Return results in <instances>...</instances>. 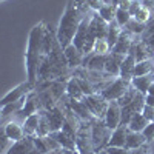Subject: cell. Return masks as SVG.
Returning a JSON list of instances; mask_svg holds the SVG:
<instances>
[{
  "instance_id": "6da1fadb",
  "label": "cell",
  "mask_w": 154,
  "mask_h": 154,
  "mask_svg": "<svg viewBox=\"0 0 154 154\" xmlns=\"http://www.w3.org/2000/svg\"><path fill=\"white\" fill-rule=\"evenodd\" d=\"M72 77V69L68 65L63 46L56 40L53 51L43 59L40 69H38L37 82H56V80H68Z\"/></svg>"
},
{
  "instance_id": "7a4b0ae2",
  "label": "cell",
  "mask_w": 154,
  "mask_h": 154,
  "mask_svg": "<svg viewBox=\"0 0 154 154\" xmlns=\"http://www.w3.org/2000/svg\"><path fill=\"white\" fill-rule=\"evenodd\" d=\"M46 23L40 22L34 25L31 28L29 37H28V49L25 53V63H26V74L28 80L31 83H37L38 79V69L43 62V51H42V43H43V34H45Z\"/></svg>"
},
{
  "instance_id": "3957f363",
  "label": "cell",
  "mask_w": 154,
  "mask_h": 154,
  "mask_svg": "<svg viewBox=\"0 0 154 154\" xmlns=\"http://www.w3.org/2000/svg\"><path fill=\"white\" fill-rule=\"evenodd\" d=\"M83 19L85 17L74 6V2L72 0H68L65 12H63V16L59 22V28H57V40L63 48H66L68 45L72 43Z\"/></svg>"
},
{
  "instance_id": "277c9868",
  "label": "cell",
  "mask_w": 154,
  "mask_h": 154,
  "mask_svg": "<svg viewBox=\"0 0 154 154\" xmlns=\"http://www.w3.org/2000/svg\"><path fill=\"white\" fill-rule=\"evenodd\" d=\"M91 17H93V16H88V17H85V19L82 20L80 28H79V31H77L74 40H72V43L75 45V48L79 49L83 56L93 53L94 43H96V40H97V38L91 34V31H89V20H91Z\"/></svg>"
},
{
  "instance_id": "5b68a950",
  "label": "cell",
  "mask_w": 154,
  "mask_h": 154,
  "mask_svg": "<svg viewBox=\"0 0 154 154\" xmlns=\"http://www.w3.org/2000/svg\"><path fill=\"white\" fill-rule=\"evenodd\" d=\"M91 133H93V143H94L96 154L106 149L111 140L112 130L106 126L103 119H94L91 122Z\"/></svg>"
},
{
  "instance_id": "8992f818",
  "label": "cell",
  "mask_w": 154,
  "mask_h": 154,
  "mask_svg": "<svg viewBox=\"0 0 154 154\" xmlns=\"http://www.w3.org/2000/svg\"><path fill=\"white\" fill-rule=\"evenodd\" d=\"M91 122L93 120H82L77 130L75 143L79 154H96L93 143V133H91Z\"/></svg>"
},
{
  "instance_id": "52a82bcc",
  "label": "cell",
  "mask_w": 154,
  "mask_h": 154,
  "mask_svg": "<svg viewBox=\"0 0 154 154\" xmlns=\"http://www.w3.org/2000/svg\"><path fill=\"white\" fill-rule=\"evenodd\" d=\"M131 86V80H126V79H122V77H117L114 79L105 89H102L100 94L103 96L106 100H119L128 89Z\"/></svg>"
},
{
  "instance_id": "ba28073f",
  "label": "cell",
  "mask_w": 154,
  "mask_h": 154,
  "mask_svg": "<svg viewBox=\"0 0 154 154\" xmlns=\"http://www.w3.org/2000/svg\"><path fill=\"white\" fill-rule=\"evenodd\" d=\"M83 100H85L88 109L91 111V114L94 116V119H105L106 109L109 106V100H106L100 93L86 96Z\"/></svg>"
},
{
  "instance_id": "9c48e42d",
  "label": "cell",
  "mask_w": 154,
  "mask_h": 154,
  "mask_svg": "<svg viewBox=\"0 0 154 154\" xmlns=\"http://www.w3.org/2000/svg\"><path fill=\"white\" fill-rule=\"evenodd\" d=\"M34 89H35V85H34V83H31L29 80L23 82V83L17 85L14 89H11V91H9L6 96H3L2 102H0V105L3 106V105L12 103V102H19V100L25 99L31 91H34Z\"/></svg>"
},
{
  "instance_id": "30bf717a",
  "label": "cell",
  "mask_w": 154,
  "mask_h": 154,
  "mask_svg": "<svg viewBox=\"0 0 154 154\" xmlns=\"http://www.w3.org/2000/svg\"><path fill=\"white\" fill-rule=\"evenodd\" d=\"M139 38H140L139 35H134V34H131L130 31H126V29L123 28V31H122V34H120V37H119V40L116 42V45L111 48V53L120 54V56H126V54L131 51L134 42L139 40Z\"/></svg>"
},
{
  "instance_id": "8fae6325",
  "label": "cell",
  "mask_w": 154,
  "mask_h": 154,
  "mask_svg": "<svg viewBox=\"0 0 154 154\" xmlns=\"http://www.w3.org/2000/svg\"><path fill=\"white\" fill-rule=\"evenodd\" d=\"M42 109L43 108H42V103H40V99H38V94L34 89V91H31L26 97H25V105H23L22 111L17 116H20V117L25 120L26 117H29V116H32L35 112H40Z\"/></svg>"
},
{
  "instance_id": "7c38bea8",
  "label": "cell",
  "mask_w": 154,
  "mask_h": 154,
  "mask_svg": "<svg viewBox=\"0 0 154 154\" xmlns=\"http://www.w3.org/2000/svg\"><path fill=\"white\" fill-rule=\"evenodd\" d=\"M103 120H105L106 126L111 128L112 131L122 125V106L119 105L117 100H111L109 102V106L106 109V114H105Z\"/></svg>"
},
{
  "instance_id": "4fadbf2b",
  "label": "cell",
  "mask_w": 154,
  "mask_h": 154,
  "mask_svg": "<svg viewBox=\"0 0 154 154\" xmlns=\"http://www.w3.org/2000/svg\"><path fill=\"white\" fill-rule=\"evenodd\" d=\"M46 112V117L49 120V125H51V131H60L63 128V123H65L66 120V114H65V109H63V106L57 105L54 108L51 109H45Z\"/></svg>"
},
{
  "instance_id": "5bb4252c",
  "label": "cell",
  "mask_w": 154,
  "mask_h": 154,
  "mask_svg": "<svg viewBox=\"0 0 154 154\" xmlns=\"http://www.w3.org/2000/svg\"><path fill=\"white\" fill-rule=\"evenodd\" d=\"M109 29V23L105 22L99 16V12H94L91 20H89V31L96 38H106Z\"/></svg>"
},
{
  "instance_id": "9a60e30c",
  "label": "cell",
  "mask_w": 154,
  "mask_h": 154,
  "mask_svg": "<svg viewBox=\"0 0 154 154\" xmlns=\"http://www.w3.org/2000/svg\"><path fill=\"white\" fill-rule=\"evenodd\" d=\"M108 56H102V54H96V53H89L83 57V63L82 66L88 68V69H93V71H105V65H106V60Z\"/></svg>"
},
{
  "instance_id": "2e32d148",
  "label": "cell",
  "mask_w": 154,
  "mask_h": 154,
  "mask_svg": "<svg viewBox=\"0 0 154 154\" xmlns=\"http://www.w3.org/2000/svg\"><path fill=\"white\" fill-rule=\"evenodd\" d=\"M66 99H68L66 105L74 111V114L79 119H82V120H94V116L91 114V111L88 109L85 100H74V99H69L68 96H66Z\"/></svg>"
},
{
  "instance_id": "e0dca14e",
  "label": "cell",
  "mask_w": 154,
  "mask_h": 154,
  "mask_svg": "<svg viewBox=\"0 0 154 154\" xmlns=\"http://www.w3.org/2000/svg\"><path fill=\"white\" fill-rule=\"evenodd\" d=\"M63 51H65V57H66L68 65H69V68H71L72 71L82 66V63H83V57H85V56L80 53L79 49L75 48V45H74V43L68 45L66 48H63Z\"/></svg>"
},
{
  "instance_id": "ac0fdd59",
  "label": "cell",
  "mask_w": 154,
  "mask_h": 154,
  "mask_svg": "<svg viewBox=\"0 0 154 154\" xmlns=\"http://www.w3.org/2000/svg\"><path fill=\"white\" fill-rule=\"evenodd\" d=\"M34 149V137H25L19 142H14L11 145V148L5 154H31Z\"/></svg>"
},
{
  "instance_id": "d6986e66",
  "label": "cell",
  "mask_w": 154,
  "mask_h": 154,
  "mask_svg": "<svg viewBox=\"0 0 154 154\" xmlns=\"http://www.w3.org/2000/svg\"><path fill=\"white\" fill-rule=\"evenodd\" d=\"M3 131H5V134L8 136V139L11 140V142H19V140L26 137V134H25V131H23V125H20L19 122H14V120L8 122L3 126Z\"/></svg>"
},
{
  "instance_id": "ffe728a7",
  "label": "cell",
  "mask_w": 154,
  "mask_h": 154,
  "mask_svg": "<svg viewBox=\"0 0 154 154\" xmlns=\"http://www.w3.org/2000/svg\"><path fill=\"white\" fill-rule=\"evenodd\" d=\"M148 143L146 137L143 136V133H136V131H128L126 134V143H125V148L130 149V151H134L137 148H142Z\"/></svg>"
},
{
  "instance_id": "44dd1931",
  "label": "cell",
  "mask_w": 154,
  "mask_h": 154,
  "mask_svg": "<svg viewBox=\"0 0 154 154\" xmlns=\"http://www.w3.org/2000/svg\"><path fill=\"white\" fill-rule=\"evenodd\" d=\"M123 59H125V56L116 54V53H109L108 60H106V65H105V72H108L112 77H119L120 75V65H122Z\"/></svg>"
},
{
  "instance_id": "7402d4cb",
  "label": "cell",
  "mask_w": 154,
  "mask_h": 154,
  "mask_svg": "<svg viewBox=\"0 0 154 154\" xmlns=\"http://www.w3.org/2000/svg\"><path fill=\"white\" fill-rule=\"evenodd\" d=\"M130 53L134 54V57H136L137 62H143V60L152 59V53L148 49V46L145 45V42L142 40V38H139V40L134 42V45H133ZM130 53H128V54H130Z\"/></svg>"
},
{
  "instance_id": "603a6c76",
  "label": "cell",
  "mask_w": 154,
  "mask_h": 154,
  "mask_svg": "<svg viewBox=\"0 0 154 154\" xmlns=\"http://www.w3.org/2000/svg\"><path fill=\"white\" fill-rule=\"evenodd\" d=\"M130 131L128 125H120L119 128H116L111 134V140H109V145L108 146H119V148H125L126 143V134Z\"/></svg>"
},
{
  "instance_id": "cb8c5ba5",
  "label": "cell",
  "mask_w": 154,
  "mask_h": 154,
  "mask_svg": "<svg viewBox=\"0 0 154 154\" xmlns=\"http://www.w3.org/2000/svg\"><path fill=\"white\" fill-rule=\"evenodd\" d=\"M136 63H137V60H136L134 54H131V53L126 54L125 59H123V62H122V65H120V75L119 77L126 79V80H131L133 79L134 68H136Z\"/></svg>"
},
{
  "instance_id": "d4e9b609",
  "label": "cell",
  "mask_w": 154,
  "mask_h": 154,
  "mask_svg": "<svg viewBox=\"0 0 154 154\" xmlns=\"http://www.w3.org/2000/svg\"><path fill=\"white\" fill-rule=\"evenodd\" d=\"M154 82V74H148V75H140V77H133L131 79V85L137 89L139 93H142L143 96L148 94V89Z\"/></svg>"
},
{
  "instance_id": "484cf974",
  "label": "cell",
  "mask_w": 154,
  "mask_h": 154,
  "mask_svg": "<svg viewBox=\"0 0 154 154\" xmlns=\"http://www.w3.org/2000/svg\"><path fill=\"white\" fill-rule=\"evenodd\" d=\"M51 136H53L54 139H57V142L62 145V148H66L69 151H77V143H75V137L66 134L65 131H54L51 133ZM79 152V151H77Z\"/></svg>"
},
{
  "instance_id": "4316f807",
  "label": "cell",
  "mask_w": 154,
  "mask_h": 154,
  "mask_svg": "<svg viewBox=\"0 0 154 154\" xmlns=\"http://www.w3.org/2000/svg\"><path fill=\"white\" fill-rule=\"evenodd\" d=\"M66 96L69 99H74V100H83L85 99V94L82 91V88L79 85V80L77 77H69L68 82H66Z\"/></svg>"
},
{
  "instance_id": "83f0119b",
  "label": "cell",
  "mask_w": 154,
  "mask_h": 154,
  "mask_svg": "<svg viewBox=\"0 0 154 154\" xmlns=\"http://www.w3.org/2000/svg\"><path fill=\"white\" fill-rule=\"evenodd\" d=\"M38 120H40V112H35L29 117L23 120V131L28 137H37V130H38Z\"/></svg>"
},
{
  "instance_id": "f1b7e54d",
  "label": "cell",
  "mask_w": 154,
  "mask_h": 154,
  "mask_svg": "<svg viewBox=\"0 0 154 154\" xmlns=\"http://www.w3.org/2000/svg\"><path fill=\"white\" fill-rule=\"evenodd\" d=\"M148 119L145 117V116L142 112H136L133 114V117L130 119V122H128V128H130L131 131H136V133H142L146 125H148Z\"/></svg>"
},
{
  "instance_id": "f546056e",
  "label": "cell",
  "mask_w": 154,
  "mask_h": 154,
  "mask_svg": "<svg viewBox=\"0 0 154 154\" xmlns=\"http://www.w3.org/2000/svg\"><path fill=\"white\" fill-rule=\"evenodd\" d=\"M23 105H25V99H22L19 102H12V103H8V105H3L2 111H0V114H2V120L5 122L9 116H17L22 111Z\"/></svg>"
},
{
  "instance_id": "4dcf8cb0",
  "label": "cell",
  "mask_w": 154,
  "mask_h": 154,
  "mask_svg": "<svg viewBox=\"0 0 154 154\" xmlns=\"http://www.w3.org/2000/svg\"><path fill=\"white\" fill-rule=\"evenodd\" d=\"M154 74V59H148L143 62H137L136 68L133 72V77H140V75H148Z\"/></svg>"
},
{
  "instance_id": "1f68e13d",
  "label": "cell",
  "mask_w": 154,
  "mask_h": 154,
  "mask_svg": "<svg viewBox=\"0 0 154 154\" xmlns=\"http://www.w3.org/2000/svg\"><path fill=\"white\" fill-rule=\"evenodd\" d=\"M116 12H117V6H116L114 3H105L103 6L100 8V11H99V16L103 19L105 22H108V23H111V22H114L116 20Z\"/></svg>"
},
{
  "instance_id": "d6a6232c",
  "label": "cell",
  "mask_w": 154,
  "mask_h": 154,
  "mask_svg": "<svg viewBox=\"0 0 154 154\" xmlns=\"http://www.w3.org/2000/svg\"><path fill=\"white\" fill-rule=\"evenodd\" d=\"M122 31H123V28L120 26V25L117 23V22H111L109 23V29H108V35H106V40L109 42V45H111V48L116 45V42L119 40V37H120V34H122Z\"/></svg>"
},
{
  "instance_id": "836d02e7",
  "label": "cell",
  "mask_w": 154,
  "mask_h": 154,
  "mask_svg": "<svg viewBox=\"0 0 154 154\" xmlns=\"http://www.w3.org/2000/svg\"><path fill=\"white\" fill-rule=\"evenodd\" d=\"M51 133V125H49V120L46 117V112L45 109L40 111V120H38V130H37V136L40 137H45V136H49Z\"/></svg>"
},
{
  "instance_id": "e575fe53",
  "label": "cell",
  "mask_w": 154,
  "mask_h": 154,
  "mask_svg": "<svg viewBox=\"0 0 154 154\" xmlns=\"http://www.w3.org/2000/svg\"><path fill=\"white\" fill-rule=\"evenodd\" d=\"M145 28H146V23H142V22H139V20H136L134 17L126 23V26H125V29L126 31H130L131 34H134V35H139V37H142V34L145 32Z\"/></svg>"
},
{
  "instance_id": "d590c367",
  "label": "cell",
  "mask_w": 154,
  "mask_h": 154,
  "mask_svg": "<svg viewBox=\"0 0 154 154\" xmlns=\"http://www.w3.org/2000/svg\"><path fill=\"white\" fill-rule=\"evenodd\" d=\"M93 53L96 54H102V56H106L111 53V45L106 38H97L96 43H94V48H93Z\"/></svg>"
},
{
  "instance_id": "8d00e7d4",
  "label": "cell",
  "mask_w": 154,
  "mask_h": 154,
  "mask_svg": "<svg viewBox=\"0 0 154 154\" xmlns=\"http://www.w3.org/2000/svg\"><path fill=\"white\" fill-rule=\"evenodd\" d=\"M74 77H75V75H74ZM77 80H79V85H80V88H82V91H83L85 97L99 93V89L96 88V85H93L91 82H88L86 79H83V77H77Z\"/></svg>"
},
{
  "instance_id": "74e56055",
  "label": "cell",
  "mask_w": 154,
  "mask_h": 154,
  "mask_svg": "<svg viewBox=\"0 0 154 154\" xmlns=\"http://www.w3.org/2000/svg\"><path fill=\"white\" fill-rule=\"evenodd\" d=\"M133 19V16L130 14L128 9H122V8H117V12H116V22H117L122 28L126 26V23Z\"/></svg>"
},
{
  "instance_id": "f35d334b",
  "label": "cell",
  "mask_w": 154,
  "mask_h": 154,
  "mask_svg": "<svg viewBox=\"0 0 154 154\" xmlns=\"http://www.w3.org/2000/svg\"><path fill=\"white\" fill-rule=\"evenodd\" d=\"M72 2H74V6L77 8V11H79L83 17H88V16L94 14V11L89 8V5L86 3V0H72Z\"/></svg>"
},
{
  "instance_id": "ab89813d",
  "label": "cell",
  "mask_w": 154,
  "mask_h": 154,
  "mask_svg": "<svg viewBox=\"0 0 154 154\" xmlns=\"http://www.w3.org/2000/svg\"><path fill=\"white\" fill-rule=\"evenodd\" d=\"M134 19H136V20H139V22H142V23H148V22L152 19V14H151V11L143 5L142 8H140V9L136 12Z\"/></svg>"
},
{
  "instance_id": "60d3db41",
  "label": "cell",
  "mask_w": 154,
  "mask_h": 154,
  "mask_svg": "<svg viewBox=\"0 0 154 154\" xmlns=\"http://www.w3.org/2000/svg\"><path fill=\"white\" fill-rule=\"evenodd\" d=\"M143 133V136L146 137V140H148V143L149 142H152L154 140V122H149L148 125H146V128L142 131Z\"/></svg>"
},
{
  "instance_id": "b9f144b4",
  "label": "cell",
  "mask_w": 154,
  "mask_h": 154,
  "mask_svg": "<svg viewBox=\"0 0 154 154\" xmlns=\"http://www.w3.org/2000/svg\"><path fill=\"white\" fill-rule=\"evenodd\" d=\"M152 34H154V19H151V20L146 23L145 32L142 34V37H140V38H142V40H146V38H148V37H151Z\"/></svg>"
},
{
  "instance_id": "7bdbcfd3",
  "label": "cell",
  "mask_w": 154,
  "mask_h": 154,
  "mask_svg": "<svg viewBox=\"0 0 154 154\" xmlns=\"http://www.w3.org/2000/svg\"><path fill=\"white\" fill-rule=\"evenodd\" d=\"M86 3L89 5V8H91L94 12H99L100 8L103 6L106 2H105V0H86Z\"/></svg>"
},
{
  "instance_id": "ee69618b",
  "label": "cell",
  "mask_w": 154,
  "mask_h": 154,
  "mask_svg": "<svg viewBox=\"0 0 154 154\" xmlns=\"http://www.w3.org/2000/svg\"><path fill=\"white\" fill-rule=\"evenodd\" d=\"M105 151L108 154H133V151L126 149V148H119V146H108Z\"/></svg>"
},
{
  "instance_id": "f6af8a7d",
  "label": "cell",
  "mask_w": 154,
  "mask_h": 154,
  "mask_svg": "<svg viewBox=\"0 0 154 154\" xmlns=\"http://www.w3.org/2000/svg\"><path fill=\"white\" fill-rule=\"evenodd\" d=\"M142 114L148 119V122H154V106L145 103V106H143V109H142Z\"/></svg>"
},
{
  "instance_id": "bcb514c9",
  "label": "cell",
  "mask_w": 154,
  "mask_h": 154,
  "mask_svg": "<svg viewBox=\"0 0 154 154\" xmlns=\"http://www.w3.org/2000/svg\"><path fill=\"white\" fill-rule=\"evenodd\" d=\"M142 6H143V2H142V0H134V2H131L130 9H128V11H130V14L134 17V16H136V12H137L140 8H142Z\"/></svg>"
},
{
  "instance_id": "7dc6e473",
  "label": "cell",
  "mask_w": 154,
  "mask_h": 154,
  "mask_svg": "<svg viewBox=\"0 0 154 154\" xmlns=\"http://www.w3.org/2000/svg\"><path fill=\"white\" fill-rule=\"evenodd\" d=\"M143 42H145V45L148 46V49L151 51V53H152V56H154V34H152L151 37H148L146 40H143Z\"/></svg>"
},
{
  "instance_id": "c3c4849f",
  "label": "cell",
  "mask_w": 154,
  "mask_h": 154,
  "mask_svg": "<svg viewBox=\"0 0 154 154\" xmlns=\"http://www.w3.org/2000/svg\"><path fill=\"white\" fill-rule=\"evenodd\" d=\"M77 151H69L66 148H59V149H54V151H49L48 154H74Z\"/></svg>"
},
{
  "instance_id": "681fc988",
  "label": "cell",
  "mask_w": 154,
  "mask_h": 154,
  "mask_svg": "<svg viewBox=\"0 0 154 154\" xmlns=\"http://www.w3.org/2000/svg\"><path fill=\"white\" fill-rule=\"evenodd\" d=\"M146 151H149V148L145 145V146H142V148L134 149V151H133V154H146Z\"/></svg>"
},
{
  "instance_id": "f907efd6",
  "label": "cell",
  "mask_w": 154,
  "mask_h": 154,
  "mask_svg": "<svg viewBox=\"0 0 154 154\" xmlns=\"http://www.w3.org/2000/svg\"><path fill=\"white\" fill-rule=\"evenodd\" d=\"M131 2H134V0H111V3H114L116 6H120L123 3H131Z\"/></svg>"
},
{
  "instance_id": "816d5d0a",
  "label": "cell",
  "mask_w": 154,
  "mask_h": 154,
  "mask_svg": "<svg viewBox=\"0 0 154 154\" xmlns=\"http://www.w3.org/2000/svg\"><path fill=\"white\" fill-rule=\"evenodd\" d=\"M145 102H146V105H151V106H154V96H149V94H146V96H145Z\"/></svg>"
},
{
  "instance_id": "f5cc1de1",
  "label": "cell",
  "mask_w": 154,
  "mask_h": 154,
  "mask_svg": "<svg viewBox=\"0 0 154 154\" xmlns=\"http://www.w3.org/2000/svg\"><path fill=\"white\" fill-rule=\"evenodd\" d=\"M31 154H45V152H40V151H38V149H35V148H34V149L31 151Z\"/></svg>"
},
{
  "instance_id": "db71d44e",
  "label": "cell",
  "mask_w": 154,
  "mask_h": 154,
  "mask_svg": "<svg viewBox=\"0 0 154 154\" xmlns=\"http://www.w3.org/2000/svg\"><path fill=\"white\" fill-rule=\"evenodd\" d=\"M97 154H108V152H106V151L103 149V151H100V152H97Z\"/></svg>"
},
{
  "instance_id": "11a10c76",
  "label": "cell",
  "mask_w": 154,
  "mask_h": 154,
  "mask_svg": "<svg viewBox=\"0 0 154 154\" xmlns=\"http://www.w3.org/2000/svg\"><path fill=\"white\" fill-rule=\"evenodd\" d=\"M146 154H151V151H146Z\"/></svg>"
},
{
  "instance_id": "9f6ffc18",
  "label": "cell",
  "mask_w": 154,
  "mask_h": 154,
  "mask_svg": "<svg viewBox=\"0 0 154 154\" xmlns=\"http://www.w3.org/2000/svg\"><path fill=\"white\" fill-rule=\"evenodd\" d=\"M0 2H6V0H0Z\"/></svg>"
},
{
  "instance_id": "6f0895ef",
  "label": "cell",
  "mask_w": 154,
  "mask_h": 154,
  "mask_svg": "<svg viewBox=\"0 0 154 154\" xmlns=\"http://www.w3.org/2000/svg\"><path fill=\"white\" fill-rule=\"evenodd\" d=\"M74 154H79V152H74Z\"/></svg>"
}]
</instances>
